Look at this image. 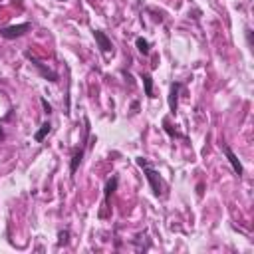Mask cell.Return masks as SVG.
Returning a JSON list of instances; mask_svg holds the SVG:
<instances>
[{"mask_svg": "<svg viewBox=\"0 0 254 254\" xmlns=\"http://www.w3.org/2000/svg\"><path fill=\"white\" fill-rule=\"evenodd\" d=\"M137 165L145 171V177H147V181H149V185H151V190H153V194L155 196H161L163 194V185H161V177H159V173L143 159V157H137Z\"/></svg>", "mask_w": 254, "mask_h": 254, "instance_id": "1", "label": "cell"}, {"mask_svg": "<svg viewBox=\"0 0 254 254\" xmlns=\"http://www.w3.org/2000/svg\"><path fill=\"white\" fill-rule=\"evenodd\" d=\"M30 28H32L30 22H22V24H16V26H6V28L0 30V36L4 40H14V38H20L22 34H26Z\"/></svg>", "mask_w": 254, "mask_h": 254, "instance_id": "2", "label": "cell"}, {"mask_svg": "<svg viewBox=\"0 0 254 254\" xmlns=\"http://www.w3.org/2000/svg\"><path fill=\"white\" fill-rule=\"evenodd\" d=\"M93 38H95V44H97V48L101 50V54H113V44H111V40L107 38V34L105 32H101V30H93Z\"/></svg>", "mask_w": 254, "mask_h": 254, "instance_id": "3", "label": "cell"}, {"mask_svg": "<svg viewBox=\"0 0 254 254\" xmlns=\"http://www.w3.org/2000/svg\"><path fill=\"white\" fill-rule=\"evenodd\" d=\"M222 153L226 155V159H228V163H230V167H232V171L238 175V177H242V173H244V167H242V163H240V159L236 157V153L224 143L222 145Z\"/></svg>", "mask_w": 254, "mask_h": 254, "instance_id": "4", "label": "cell"}, {"mask_svg": "<svg viewBox=\"0 0 254 254\" xmlns=\"http://www.w3.org/2000/svg\"><path fill=\"white\" fill-rule=\"evenodd\" d=\"M179 91H181V83L173 81L171 87H169V109H171V113H177V109H179Z\"/></svg>", "mask_w": 254, "mask_h": 254, "instance_id": "5", "label": "cell"}, {"mask_svg": "<svg viewBox=\"0 0 254 254\" xmlns=\"http://www.w3.org/2000/svg\"><path fill=\"white\" fill-rule=\"evenodd\" d=\"M26 58H28V60H30V62L34 64V67H36V69H38V71H40V73H42V75H44L46 79H50V81H58V75H56V73H54L52 69L44 67V65H42V64H40V62H38V60H36V58H34L32 54H30V52H26Z\"/></svg>", "mask_w": 254, "mask_h": 254, "instance_id": "6", "label": "cell"}, {"mask_svg": "<svg viewBox=\"0 0 254 254\" xmlns=\"http://www.w3.org/2000/svg\"><path fill=\"white\" fill-rule=\"evenodd\" d=\"M83 153H85V141H83L81 147H77V149L73 151V155H71V161H69V175H71V179H73V175H75V171H77V167H79V163H81V159H83Z\"/></svg>", "mask_w": 254, "mask_h": 254, "instance_id": "7", "label": "cell"}, {"mask_svg": "<svg viewBox=\"0 0 254 254\" xmlns=\"http://www.w3.org/2000/svg\"><path fill=\"white\" fill-rule=\"evenodd\" d=\"M117 185H119V177H117V175H113V177L105 183V187H103V200H105V206H109V196L117 190Z\"/></svg>", "mask_w": 254, "mask_h": 254, "instance_id": "8", "label": "cell"}, {"mask_svg": "<svg viewBox=\"0 0 254 254\" xmlns=\"http://www.w3.org/2000/svg\"><path fill=\"white\" fill-rule=\"evenodd\" d=\"M52 131V123L50 121H44L42 125H40V129L34 133V141H38V143H42L44 139H46V135Z\"/></svg>", "mask_w": 254, "mask_h": 254, "instance_id": "9", "label": "cell"}, {"mask_svg": "<svg viewBox=\"0 0 254 254\" xmlns=\"http://www.w3.org/2000/svg\"><path fill=\"white\" fill-rule=\"evenodd\" d=\"M141 79H143V87H145V95H147L149 99H153L155 95H153V77H151V73H141Z\"/></svg>", "mask_w": 254, "mask_h": 254, "instance_id": "10", "label": "cell"}, {"mask_svg": "<svg viewBox=\"0 0 254 254\" xmlns=\"http://www.w3.org/2000/svg\"><path fill=\"white\" fill-rule=\"evenodd\" d=\"M135 46H137V50H139L143 56H149V52H151V42H149V40L137 38V40H135Z\"/></svg>", "mask_w": 254, "mask_h": 254, "instance_id": "11", "label": "cell"}, {"mask_svg": "<svg viewBox=\"0 0 254 254\" xmlns=\"http://www.w3.org/2000/svg\"><path fill=\"white\" fill-rule=\"evenodd\" d=\"M69 238V230H60L58 232V246H65Z\"/></svg>", "mask_w": 254, "mask_h": 254, "instance_id": "12", "label": "cell"}, {"mask_svg": "<svg viewBox=\"0 0 254 254\" xmlns=\"http://www.w3.org/2000/svg\"><path fill=\"white\" fill-rule=\"evenodd\" d=\"M163 125H165V131H167V133H169V135H171V137H183V135H181V133H177V131H173V129H171V125H169V123H167V121H165V123H163Z\"/></svg>", "mask_w": 254, "mask_h": 254, "instance_id": "13", "label": "cell"}, {"mask_svg": "<svg viewBox=\"0 0 254 254\" xmlns=\"http://www.w3.org/2000/svg\"><path fill=\"white\" fill-rule=\"evenodd\" d=\"M40 101H42V107H44V111H46V113H48V115H50V113H52V105H50V103H48V101H46V99H44V97H42V99H40Z\"/></svg>", "mask_w": 254, "mask_h": 254, "instance_id": "14", "label": "cell"}, {"mask_svg": "<svg viewBox=\"0 0 254 254\" xmlns=\"http://www.w3.org/2000/svg\"><path fill=\"white\" fill-rule=\"evenodd\" d=\"M244 32H246V40H248V46H252V30H250V28H246Z\"/></svg>", "mask_w": 254, "mask_h": 254, "instance_id": "15", "label": "cell"}, {"mask_svg": "<svg viewBox=\"0 0 254 254\" xmlns=\"http://www.w3.org/2000/svg\"><path fill=\"white\" fill-rule=\"evenodd\" d=\"M4 137H6V135H4V129H2V125H0V141H4Z\"/></svg>", "mask_w": 254, "mask_h": 254, "instance_id": "16", "label": "cell"}, {"mask_svg": "<svg viewBox=\"0 0 254 254\" xmlns=\"http://www.w3.org/2000/svg\"><path fill=\"white\" fill-rule=\"evenodd\" d=\"M58 2H64V0H58Z\"/></svg>", "mask_w": 254, "mask_h": 254, "instance_id": "17", "label": "cell"}]
</instances>
